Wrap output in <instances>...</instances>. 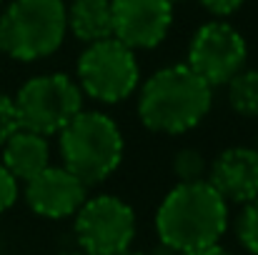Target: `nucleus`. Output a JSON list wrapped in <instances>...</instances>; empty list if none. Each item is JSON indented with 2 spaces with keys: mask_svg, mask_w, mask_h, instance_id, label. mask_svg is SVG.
<instances>
[{
  "mask_svg": "<svg viewBox=\"0 0 258 255\" xmlns=\"http://www.w3.org/2000/svg\"><path fill=\"white\" fill-rule=\"evenodd\" d=\"M243 3H246V0H201V5H203L211 15H216V18H228V15H233L236 10H241Z\"/></svg>",
  "mask_w": 258,
  "mask_h": 255,
  "instance_id": "6ab92c4d",
  "label": "nucleus"
},
{
  "mask_svg": "<svg viewBox=\"0 0 258 255\" xmlns=\"http://www.w3.org/2000/svg\"><path fill=\"white\" fill-rule=\"evenodd\" d=\"M88 200V185L63 165H48L25 183L28 208L48 220L73 218Z\"/></svg>",
  "mask_w": 258,
  "mask_h": 255,
  "instance_id": "9d476101",
  "label": "nucleus"
},
{
  "mask_svg": "<svg viewBox=\"0 0 258 255\" xmlns=\"http://www.w3.org/2000/svg\"><path fill=\"white\" fill-rule=\"evenodd\" d=\"M20 130V120H18V110L10 95L0 93V145L15 133Z\"/></svg>",
  "mask_w": 258,
  "mask_h": 255,
  "instance_id": "f3484780",
  "label": "nucleus"
},
{
  "mask_svg": "<svg viewBox=\"0 0 258 255\" xmlns=\"http://www.w3.org/2000/svg\"><path fill=\"white\" fill-rule=\"evenodd\" d=\"M248 48L243 35L226 20L201 25L188 45V68L211 88L226 85L246 68Z\"/></svg>",
  "mask_w": 258,
  "mask_h": 255,
  "instance_id": "6e6552de",
  "label": "nucleus"
},
{
  "mask_svg": "<svg viewBox=\"0 0 258 255\" xmlns=\"http://www.w3.org/2000/svg\"><path fill=\"white\" fill-rule=\"evenodd\" d=\"M206 180L226 203L248 205L258 198V148L233 145L218 153Z\"/></svg>",
  "mask_w": 258,
  "mask_h": 255,
  "instance_id": "9b49d317",
  "label": "nucleus"
},
{
  "mask_svg": "<svg viewBox=\"0 0 258 255\" xmlns=\"http://www.w3.org/2000/svg\"><path fill=\"white\" fill-rule=\"evenodd\" d=\"M5 168L13 173V178L20 183H28L38 173L50 165V143L45 135H38L33 130H15L3 143V160Z\"/></svg>",
  "mask_w": 258,
  "mask_h": 255,
  "instance_id": "f8f14e48",
  "label": "nucleus"
},
{
  "mask_svg": "<svg viewBox=\"0 0 258 255\" xmlns=\"http://www.w3.org/2000/svg\"><path fill=\"white\" fill-rule=\"evenodd\" d=\"M226 85L228 105L243 118H258V68H243Z\"/></svg>",
  "mask_w": 258,
  "mask_h": 255,
  "instance_id": "4468645a",
  "label": "nucleus"
},
{
  "mask_svg": "<svg viewBox=\"0 0 258 255\" xmlns=\"http://www.w3.org/2000/svg\"><path fill=\"white\" fill-rule=\"evenodd\" d=\"M18 195H20V185H18V180L13 178L10 170L0 163V213L10 210V208L15 205Z\"/></svg>",
  "mask_w": 258,
  "mask_h": 255,
  "instance_id": "a211bd4d",
  "label": "nucleus"
},
{
  "mask_svg": "<svg viewBox=\"0 0 258 255\" xmlns=\"http://www.w3.org/2000/svg\"><path fill=\"white\" fill-rule=\"evenodd\" d=\"M228 230V203L208 180L178 183L161 200L156 233L173 253H190L218 245Z\"/></svg>",
  "mask_w": 258,
  "mask_h": 255,
  "instance_id": "f257e3e1",
  "label": "nucleus"
},
{
  "mask_svg": "<svg viewBox=\"0 0 258 255\" xmlns=\"http://www.w3.org/2000/svg\"><path fill=\"white\" fill-rule=\"evenodd\" d=\"M13 103L20 128L48 138L58 135L83 110V93L71 75L48 73L25 80L15 93Z\"/></svg>",
  "mask_w": 258,
  "mask_h": 255,
  "instance_id": "39448f33",
  "label": "nucleus"
},
{
  "mask_svg": "<svg viewBox=\"0 0 258 255\" xmlns=\"http://www.w3.org/2000/svg\"><path fill=\"white\" fill-rule=\"evenodd\" d=\"M78 88L81 93L98 103H123L141 83V65L136 50L123 45L115 38L90 43L78 58Z\"/></svg>",
  "mask_w": 258,
  "mask_h": 255,
  "instance_id": "423d86ee",
  "label": "nucleus"
},
{
  "mask_svg": "<svg viewBox=\"0 0 258 255\" xmlns=\"http://www.w3.org/2000/svg\"><path fill=\"white\" fill-rule=\"evenodd\" d=\"M0 5H3V0H0Z\"/></svg>",
  "mask_w": 258,
  "mask_h": 255,
  "instance_id": "393cba45",
  "label": "nucleus"
},
{
  "mask_svg": "<svg viewBox=\"0 0 258 255\" xmlns=\"http://www.w3.org/2000/svg\"><path fill=\"white\" fill-rule=\"evenodd\" d=\"M168 3H171V5H175V3H185V0H168Z\"/></svg>",
  "mask_w": 258,
  "mask_h": 255,
  "instance_id": "5701e85b",
  "label": "nucleus"
},
{
  "mask_svg": "<svg viewBox=\"0 0 258 255\" xmlns=\"http://www.w3.org/2000/svg\"><path fill=\"white\" fill-rule=\"evenodd\" d=\"M68 33L63 0H13L0 15V48L20 63L53 55Z\"/></svg>",
  "mask_w": 258,
  "mask_h": 255,
  "instance_id": "20e7f679",
  "label": "nucleus"
},
{
  "mask_svg": "<svg viewBox=\"0 0 258 255\" xmlns=\"http://www.w3.org/2000/svg\"><path fill=\"white\" fill-rule=\"evenodd\" d=\"M171 168L178 183H198V180H206V175H208V163H206L203 153L196 148H180L173 155Z\"/></svg>",
  "mask_w": 258,
  "mask_h": 255,
  "instance_id": "2eb2a0df",
  "label": "nucleus"
},
{
  "mask_svg": "<svg viewBox=\"0 0 258 255\" xmlns=\"http://www.w3.org/2000/svg\"><path fill=\"white\" fill-rule=\"evenodd\" d=\"M118 255H148V253H141V250H131L128 248V250H123V253H118Z\"/></svg>",
  "mask_w": 258,
  "mask_h": 255,
  "instance_id": "412c9836",
  "label": "nucleus"
},
{
  "mask_svg": "<svg viewBox=\"0 0 258 255\" xmlns=\"http://www.w3.org/2000/svg\"><path fill=\"white\" fill-rule=\"evenodd\" d=\"M136 238V213L118 195L88 198L76 213V240L83 255H118Z\"/></svg>",
  "mask_w": 258,
  "mask_h": 255,
  "instance_id": "0eeeda50",
  "label": "nucleus"
},
{
  "mask_svg": "<svg viewBox=\"0 0 258 255\" xmlns=\"http://www.w3.org/2000/svg\"><path fill=\"white\" fill-rule=\"evenodd\" d=\"M178 255H233V253H228L221 245H211V248H203V250H190V253H178Z\"/></svg>",
  "mask_w": 258,
  "mask_h": 255,
  "instance_id": "aec40b11",
  "label": "nucleus"
},
{
  "mask_svg": "<svg viewBox=\"0 0 258 255\" xmlns=\"http://www.w3.org/2000/svg\"><path fill=\"white\" fill-rule=\"evenodd\" d=\"M66 23L68 30L86 45L113 38L110 0H73L66 5Z\"/></svg>",
  "mask_w": 258,
  "mask_h": 255,
  "instance_id": "ddd939ff",
  "label": "nucleus"
},
{
  "mask_svg": "<svg viewBox=\"0 0 258 255\" xmlns=\"http://www.w3.org/2000/svg\"><path fill=\"white\" fill-rule=\"evenodd\" d=\"M60 255H83L81 250H68V253H60Z\"/></svg>",
  "mask_w": 258,
  "mask_h": 255,
  "instance_id": "4be33fe9",
  "label": "nucleus"
},
{
  "mask_svg": "<svg viewBox=\"0 0 258 255\" xmlns=\"http://www.w3.org/2000/svg\"><path fill=\"white\" fill-rule=\"evenodd\" d=\"M113 38L131 50L158 48L173 25L168 0H110Z\"/></svg>",
  "mask_w": 258,
  "mask_h": 255,
  "instance_id": "1a4fd4ad",
  "label": "nucleus"
},
{
  "mask_svg": "<svg viewBox=\"0 0 258 255\" xmlns=\"http://www.w3.org/2000/svg\"><path fill=\"white\" fill-rule=\"evenodd\" d=\"M238 240L251 255H258V198L253 203L243 205V213L238 218Z\"/></svg>",
  "mask_w": 258,
  "mask_h": 255,
  "instance_id": "dca6fc26",
  "label": "nucleus"
},
{
  "mask_svg": "<svg viewBox=\"0 0 258 255\" xmlns=\"http://www.w3.org/2000/svg\"><path fill=\"white\" fill-rule=\"evenodd\" d=\"M58 150L63 168L90 188L108 180L118 170L125 143L110 115L100 110H81L58 133Z\"/></svg>",
  "mask_w": 258,
  "mask_h": 255,
  "instance_id": "7ed1b4c3",
  "label": "nucleus"
},
{
  "mask_svg": "<svg viewBox=\"0 0 258 255\" xmlns=\"http://www.w3.org/2000/svg\"><path fill=\"white\" fill-rule=\"evenodd\" d=\"M0 55H3V48H0Z\"/></svg>",
  "mask_w": 258,
  "mask_h": 255,
  "instance_id": "b1692460",
  "label": "nucleus"
},
{
  "mask_svg": "<svg viewBox=\"0 0 258 255\" xmlns=\"http://www.w3.org/2000/svg\"><path fill=\"white\" fill-rule=\"evenodd\" d=\"M213 105V88L201 80L185 63L156 70L141 88L138 118L163 135H180L193 130Z\"/></svg>",
  "mask_w": 258,
  "mask_h": 255,
  "instance_id": "f03ea898",
  "label": "nucleus"
}]
</instances>
